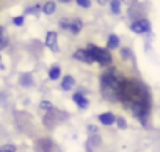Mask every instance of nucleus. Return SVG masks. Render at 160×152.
<instances>
[{"instance_id":"obj_15","label":"nucleus","mask_w":160,"mask_h":152,"mask_svg":"<svg viewBox=\"0 0 160 152\" xmlns=\"http://www.w3.org/2000/svg\"><path fill=\"white\" fill-rule=\"evenodd\" d=\"M19 82H21L22 86H30V85L33 83V79H32V75H30V74H24V75H21Z\"/></svg>"},{"instance_id":"obj_7","label":"nucleus","mask_w":160,"mask_h":152,"mask_svg":"<svg viewBox=\"0 0 160 152\" xmlns=\"http://www.w3.org/2000/svg\"><path fill=\"white\" fill-rule=\"evenodd\" d=\"M72 101L77 104L78 108H88V105H90L88 99H87L83 94H80V93H75V94L72 96Z\"/></svg>"},{"instance_id":"obj_16","label":"nucleus","mask_w":160,"mask_h":152,"mask_svg":"<svg viewBox=\"0 0 160 152\" xmlns=\"http://www.w3.org/2000/svg\"><path fill=\"white\" fill-rule=\"evenodd\" d=\"M110 8L113 14H119L121 11V0H110Z\"/></svg>"},{"instance_id":"obj_9","label":"nucleus","mask_w":160,"mask_h":152,"mask_svg":"<svg viewBox=\"0 0 160 152\" xmlns=\"http://www.w3.org/2000/svg\"><path fill=\"white\" fill-rule=\"evenodd\" d=\"M115 121H116V118H115V115L113 113H102V115H99V122H102L104 125H112V124H115Z\"/></svg>"},{"instance_id":"obj_3","label":"nucleus","mask_w":160,"mask_h":152,"mask_svg":"<svg viewBox=\"0 0 160 152\" xmlns=\"http://www.w3.org/2000/svg\"><path fill=\"white\" fill-rule=\"evenodd\" d=\"M87 50L90 52L93 61L99 63L102 67H108V66L112 64V61H113L112 53L108 52V49H101V47H98V46H94V44H88V46H87Z\"/></svg>"},{"instance_id":"obj_1","label":"nucleus","mask_w":160,"mask_h":152,"mask_svg":"<svg viewBox=\"0 0 160 152\" xmlns=\"http://www.w3.org/2000/svg\"><path fill=\"white\" fill-rule=\"evenodd\" d=\"M119 101L135 118L141 121V124H146L151 111V94L144 83L133 79H124L119 91Z\"/></svg>"},{"instance_id":"obj_21","label":"nucleus","mask_w":160,"mask_h":152,"mask_svg":"<svg viewBox=\"0 0 160 152\" xmlns=\"http://www.w3.org/2000/svg\"><path fill=\"white\" fill-rule=\"evenodd\" d=\"M39 10H41V7H39V5H36V7H30V8L25 11V14H38V13H39Z\"/></svg>"},{"instance_id":"obj_10","label":"nucleus","mask_w":160,"mask_h":152,"mask_svg":"<svg viewBox=\"0 0 160 152\" xmlns=\"http://www.w3.org/2000/svg\"><path fill=\"white\" fill-rule=\"evenodd\" d=\"M8 42H10V38H8L7 30H5L3 27H0V50L5 49V47L8 46Z\"/></svg>"},{"instance_id":"obj_6","label":"nucleus","mask_w":160,"mask_h":152,"mask_svg":"<svg viewBox=\"0 0 160 152\" xmlns=\"http://www.w3.org/2000/svg\"><path fill=\"white\" fill-rule=\"evenodd\" d=\"M74 58L75 60H78V61H82V63H94L93 61V58H91V55H90V52L87 50V49H78V50H75L74 52Z\"/></svg>"},{"instance_id":"obj_20","label":"nucleus","mask_w":160,"mask_h":152,"mask_svg":"<svg viewBox=\"0 0 160 152\" xmlns=\"http://www.w3.org/2000/svg\"><path fill=\"white\" fill-rule=\"evenodd\" d=\"M77 5L82 8H90L91 7V0H77Z\"/></svg>"},{"instance_id":"obj_12","label":"nucleus","mask_w":160,"mask_h":152,"mask_svg":"<svg viewBox=\"0 0 160 152\" xmlns=\"http://www.w3.org/2000/svg\"><path fill=\"white\" fill-rule=\"evenodd\" d=\"M119 47V38L116 35H110L107 39V49H118Z\"/></svg>"},{"instance_id":"obj_2","label":"nucleus","mask_w":160,"mask_h":152,"mask_svg":"<svg viewBox=\"0 0 160 152\" xmlns=\"http://www.w3.org/2000/svg\"><path fill=\"white\" fill-rule=\"evenodd\" d=\"M122 80L124 79L118 74L116 69H110V71L104 72L101 75V93H102V96L110 102L119 101V91H121Z\"/></svg>"},{"instance_id":"obj_18","label":"nucleus","mask_w":160,"mask_h":152,"mask_svg":"<svg viewBox=\"0 0 160 152\" xmlns=\"http://www.w3.org/2000/svg\"><path fill=\"white\" fill-rule=\"evenodd\" d=\"M39 107H41V110H44V111H49V110L53 108V105H52L49 101H42V102L39 104Z\"/></svg>"},{"instance_id":"obj_13","label":"nucleus","mask_w":160,"mask_h":152,"mask_svg":"<svg viewBox=\"0 0 160 152\" xmlns=\"http://www.w3.org/2000/svg\"><path fill=\"white\" fill-rule=\"evenodd\" d=\"M55 10H57V5H55V2H52V0L46 2L44 7H42V13H44V14H53Z\"/></svg>"},{"instance_id":"obj_4","label":"nucleus","mask_w":160,"mask_h":152,"mask_svg":"<svg viewBox=\"0 0 160 152\" xmlns=\"http://www.w3.org/2000/svg\"><path fill=\"white\" fill-rule=\"evenodd\" d=\"M130 30L133 33H138V35H143V33H148L151 30V22L148 19H137L130 24Z\"/></svg>"},{"instance_id":"obj_23","label":"nucleus","mask_w":160,"mask_h":152,"mask_svg":"<svg viewBox=\"0 0 160 152\" xmlns=\"http://www.w3.org/2000/svg\"><path fill=\"white\" fill-rule=\"evenodd\" d=\"M115 122H118V127H119V129H126V127H127V124H126V121H124L122 118H118Z\"/></svg>"},{"instance_id":"obj_19","label":"nucleus","mask_w":160,"mask_h":152,"mask_svg":"<svg viewBox=\"0 0 160 152\" xmlns=\"http://www.w3.org/2000/svg\"><path fill=\"white\" fill-rule=\"evenodd\" d=\"M0 152H16V147L13 144H3L0 147Z\"/></svg>"},{"instance_id":"obj_25","label":"nucleus","mask_w":160,"mask_h":152,"mask_svg":"<svg viewBox=\"0 0 160 152\" xmlns=\"http://www.w3.org/2000/svg\"><path fill=\"white\" fill-rule=\"evenodd\" d=\"M58 2H60V3H69L71 0H58Z\"/></svg>"},{"instance_id":"obj_8","label":"nucleus","mask_w":160,"mask_h":152,"mask_svg":"<svg viewBox=\"0 0 160 152\" xmlns=\"http://www.w3.org/2000/svg\"><path fill=\"white\" fill-rule=\"evenodd\" d=\"M82 27H83V22L80 21V19H72V21H69V27H68V30L72 32L74 35H77V33H80Z\"/></svg>"},{"instance_id":"obj_17","label":"nucleus","mask_w":160,"mask_h":152,"mask_svg":"<svg viewBox=\"0 0 160 152\" xmlns=\"http://www.w3.org/2000/svg\"><path fill=\"white\" fill-rule=\"evenodd\" d=\"M24 22H25V16H24V14H22V16H16V17H13V24L18 25V27L24 25Z\"/></svg>"},{"instance_id":"obj_11","label":"nucleus","mask_w":160,"mask_h":152,"mask_svg":"<svg viewBox=\"0 0 160 152\" xmlns=\"http://www.w3.org/2000/svg\"><path fill=\"white\" fill-rule=\"evenodd\" d=\"M74 85H75V82H74V79L71 77V75H66V77L61 80V90H64V91H69Z\"/></svg>"},{"instance_id":"obj_14","label":"nucleus","mask_w":160,"mask_h":152,"mask_svg":"<svg viewBox=\"0 0 160 152\" xmlns=\"http://www.w3.org/2000/svg\"><path fill=\"white\" fill-rule=\"evenodd\" d=\"M60 75H61V69H60L58 66H52V67L49 69V79H50V80L60 79Z\"/></svg>"},{"instance_id":"obj_22","label":"nucleus","mask_w":160,"mask_h":152,"mask_svg":"<svg viewBox=\"0 0 160 152\" xmlns=\"http://www.w3.org/2000/svg\"><path fill=\"white\" fill-rule=\"evenodd\" d=\"M68 27H69V19H61L60 21V28L68 30Z\"/></svg>"},{"instance_id":"obj_5","label":"nucleus","mask_w":160,"mask_h":152,"mask_svg":"<svg viewBox=\"0 0 160 152\" xmlns=\"http://www.w3.org/2000/svg\"><path fill=\"white\" fill-rule=\"evenodd\" d=\"M58 36H57V33L55 32H49L47 35H46V47H49L52 52H58Z\"/></svg>"},{"instance_id":"obj_24","label":"nucleus","mask_w":160,"mask_h":152,"mask_svg":"<svg viewBox=\"0 0 160 152\" xmlns=\"http://www.w3.org/2000/svg\"><path fill=\"white\" fill-rule=\"evenodd\" d=\"M108 2H110V0H98L99 5H105V3H108Z\"/></svg>"}]
</instances>
